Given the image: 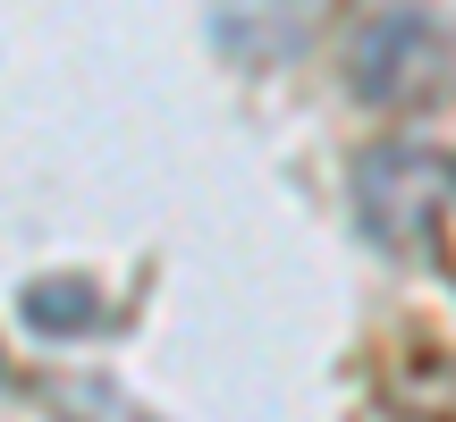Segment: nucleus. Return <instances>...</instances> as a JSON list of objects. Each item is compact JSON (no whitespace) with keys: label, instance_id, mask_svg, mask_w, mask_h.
I'll use <instances>...</instances> for the list:
<instances>
[]
</instances>
